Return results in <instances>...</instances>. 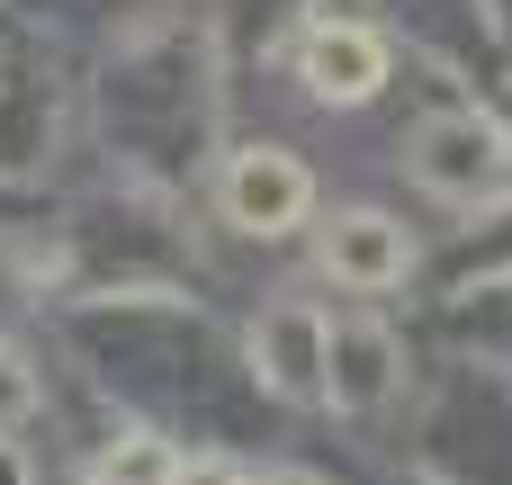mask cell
Here are the masks:
<instances>
[{
  "label": "cell",
  "mask_w": 512,
  "mask_h": 485,
  "mask_svg": "<svg viewBox=\"0 0 512 485\" xmlns=\"http://www.w3.org/2000/svg\"><path fill=\"white\" fill-rule=\"evenodd\" d=\"M27 414H36V369L18 351H0V432H18Z\"/></svg>",
  "instance_id": "ba28073f"
},
{
  "label": "cell",
  "mask_w": 512,
  "mask_h": 485,
  "mask_svg": "<svg viewBox=\"0 0 512 485\" xmlns=\"http://www.w3.org/2000/svg\"><path fill=\"white\" fill-rule=\"evenodd\" d=\"M171 468H180V459H171L162 441H144V432L108 450V485H171Z\"/></svg>",
  "instance_id": "52a82bcc"
},
{
  "label": "cell",
  "mask_w": 512,
  "mask_h": 485,
  "mask_svg": "<svg viewBox=\"0 0 512 485\" xmlns=\"http://www.w3.org/2000/svg\"><path fill=\"white\" fill-rule=\"evenodd\" d=\"M387 387H396V342L378 324H333L324 333V396L369 414V405H387Z\"/></svg>",
  "instance_id": "8992f818"
},
{
  "label": "cell",
  "mask_w": 512,
  "mask_h": 485,
  "mask_svg": "<svg viewBox=\"0 0 512 485\" xmlns=\"http://www.w3.org/2000/svg\"><path fill=\"white\" fill-rule=\"evenodd\" d=\"M225 225H243V234H297L306 225V207H315V180H306V162L297 153H279V144H243L234 162H225Z\"/></svg>",
  "instance_id": "7a4b0ae2"
},
{
  "label": "cell",
  "mask_w": 512,
  "mask_h": 485,
  "mask_svg": "<svg viewBox=\"0 0 512 485\" xmlns=\"http://www.w3.org/2000/svg\"><path fill=\"white\" fill-rule=\"evenodd\" d=\"M324 270H333L351 297H387V288H405L414 243H405V225H396V216L351 207V216H333V225H324Z\"/></svg>",
  "instance_id": "277c9868"
},
{
  "label": "cell",
  "mask_w": 512,
  "mask_h": 485,
  "mask_svg": "<svg viewBox=\"0 0 512 485\" xmlns=\"http://www.w3.org/2000/svg\"><path fill=\"white\" fill-rule=\"evenodd\" d=\"M297 81H306L324 108H360V99H378V81H387V36L360 27V18H315L306 45H297Z\"/></svg>",
  "instance_id": "3957f363"
},
{
  "label": "cell",
  "mask_w": 512,
  "mask_h": 485,
  "mask_svg": "<svg viewBox=\"0 0 512 485\" xmlns=\"http://www.w3.org/2000/svg\"><path fill=\"white\" fill-rule=\"evenodd\" d=\"M324 315L315 306H270L261 324H252V369H261V387L270 396H288V405H315L324 396Z\"/></svg>",
  "instance_id": "5b68a950"
},
{
  "label": "cell",
  "mask_w": 512,
  "mask_h": 485,
  "mask_svg": "<svg viewBox=\"0 0 512 485\" xmlns=\"http://www.w3.org/2000/svg\"><path fill=\"white\" fill-rule=\"evenodd\" d=\"M261 485H315V477H261Z\"/></svg>",
  "instance_id": "30bf717a"
},
{
  "label": "cell",
  "mask_w": 512,
  "mask_h": 485,
  "mask_svg": "<svg viewBox=\"0 0 512 485\" xmlns=\"http://www.w3.org/2000/svg\"><path fill=\"white\" fill-rule=\"evenodd\" d=\"M171 485H252V477H243L234 459H180V468H171Z\"/></svg>",
  "instance_id": "9c48e42d"
},
{
  "label": "cell",
  "mask_w": 512,
  "mask_h": 485,
  "mask_svg": "<svg viewBox=\"0 0 512 485\" xmlns=\"http://www.w3.org/2000/svg\"><path fill=\"white\" fill-rule=\"evenodd\" d=\"M414 180L432 189V198H450V207H495L512 198V144L495 117H477V108H441V117H423L414 126Z\"/></svg>",
  "instance_id": "6da1fadb"
}]
</instances>
